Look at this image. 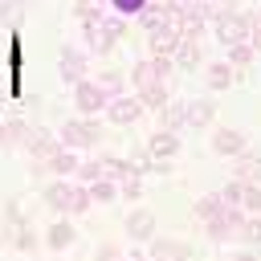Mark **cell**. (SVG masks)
<instances>
[{
  "label": "cell",
  "instance_id": "f35d334b",
  "mask_svg": "<svg viewBox=\"0 0 261 261\" xmlns=\"http://www.w3.org/2000/svg\"><path fill=\"white\" fill-rule=\"evenodd\" d=\"M24 12V0H0V24H16Z\"/></svg>",
  "mask_w": 261,
  "mask_h": 261
},
{
  "label": "cell",
  "instance_id": "9c48e42d",
  "mask_svg": "<svg viewBox=\"0 0 261 261\" xmlns=\"http://www.w3.org/2000/svg\"><path fill=\"white\" fill-rule=\"evenodd\" d=\"M106 122H114V126H130V122H139V114H143V106H139V98L135 94H114L110 102H106Z\"/></svg>",
  "mask_w": 261,
  "mask_h": 261
},
{
  "label": "cell",
  "instance_id": "5b68a950",
  "mask_svg": "<svg viewBox=\"0 0 261 261\" xmlns=\"http://www.w3.org/2000/svg\"><path fill=\"white\" fill-rule=\"evenodd\" d=\"M171 57H143L139 65H130V77H126V86H135V90H147V86H163L167 77H171Z\"/></svg>",
  "mask_w": 261,
  "mask_h": 261
},
{
  "label": "cell",
  "instance_id": "ab89813d",
  "mask_svg": "<svg viewBox=\"0 0 261 261\" xmlns=\"http://www.w3.org/2000/svg\"><path fill=\"white\" fill-rule=\"evenodd\" d=\"M249 49L261 53V24H253V33H249Z\"/></svg>",
  "mask_w": 261,
  "mask_h": 261
},
{
  "label": "cell",
  "instance_id": "4dcf8cb0",
  "mask_svg": "<svg viewBox=\"0 0 261 261\" xmlns=\"http://www.w3.org/2000/svg\"><path fill=\"white\" fill-rule=\"evenodd\" d=\"M118 196L130 200V204H139V200H143V175H126V179H118Z\"/></svg>",
  "mask_w": 261,
  "mask_h": 261
},
{
  "label": "cell",
  "instance_id": "5bb4252c",
  "mask_svg": "<svg viewBox=\"0 0 261 261\" xmlns=\"http://www.w3.org/2000/svg\"><path fill=\"white\" fill-rule=\"evenodd\" d=\"M155 228H159V220H155V212L151 208H130L126 212V232H130V241H151L155 237Z\"/></svg>",
  "mask_w": 261,
  "mask_h": 261
},
{
  "label": "cell",
  "instance_id": "b9f144b4",
  "mask_svg": "<svg viewBox=\"0 0 261 261\" xmlns=\"http://www.w3.org/2000/svg\"><path fill=\"white\" fill-rule=\"evenodd\" d=\"M126 261H151V257H147V253H130Z\"/></svg>",
  "mask_w": 261,
  "mask_h": 261
},
{
  "label": "cell",
  "instance_id": "7bdbcfd3",
  "mask_svg": "<svg viewBox=\"0 0 261 261\" xmlns=\"http://www.w3.org/2000/svg\"><path fill=\"white\" fill-rule=\"evenodd\" d=\"M253 24H261V4H257V12H253Z\"/></svg>",
  "mask_w": 261,
  "mask_h": 261
},
{
  "label": "cell",
  "instance_id": "8d00e7d4",
  "mask_svg": "<svg viewBox=\"0 0 261 261\" xmlns=\"http://www.w3.org/2000/svg\"><path fill=\"white\" fill-rule=\"evenodd\" d=\"M241 192H245V184H241V179H228L216 196L224 200V208H241Z\"/></svg>",
  "mask_w": 261,
  "mask_h": 261
},
{
  "label": "cell",
  "instance_id": "e575fe53",
  "mask_svg": "<svg viewBox=\"0 0 261 261\" xmlns=\"http://www.w3.org/2000/svg\"><path fill=\"white\" fill-rule=\"evenodd\" d=\"M73 175H77V184H94V179H102V159H82Z\"/></svg>",
  "mask_w": 261,
  "mask_h": 261
},
{
  "label": "cell",
  "instance_id": "1f68e13d",
  "mask_svg": "<svg viewBox=\"0 0 261 261\" xmlns=\"http://www.w3.org/2000/svg\"><path fill=\"white\" fill-rule=\"evenodd\" d=\"M20 224H29V220H24V204H20V200H8V204H4V232L20 228Z\"/></svg>",
  "mask_w": 261,
  "mask_h": 261
},
{
  "label": "cell",
  "instance_id": "7402d4cb",
  "mask_svg": "<svg viewBox=\"0 0 261 261\" xmlns=\"http://www.w3.org/2000/svg\"><path fill=\"white\" fill-rule=\"evenodd\" d=\"M220 212H224V200H220L216 192H208V196H200V200H196V208H192V216H196L200 224H204V220H216Z\"/></svg>",
  "mask_w": 261,
  "mask_h": 261
},
{
  "label": "cell",
  "instance_id": "ac0fdd59",
  "mask_svg": "<svg viewBox=\"0 0 261 261\" xmlns=\"http://www.w3.org/2000/svg\"><path fill=\"white\" fill-rule=\"evenodd\" d=\"M73 241H77V228H73V220H69V216L53 220V224H49V232H45V245H49L53 253H65Z\"/></svg>",
  "mask_w": 261,
  "mask_h": 261
},
{
  "label": "cell",
  "instance_id": "83f0119b",
  "mask_svg": "<svg viewBox=\"0 0 261 261\" xmlns=\"http://www.w3.org/2000/svg\"><path fill=\"white\" fill-rule=\"evenodd\" d=\"M241 208H245V216H261V179L245 184V192H241Z\"/></svg>",
  "mask_w": 261,
  "mask_h": 261
},
{
  "label": "cell",
  "instance_id": "ffe728a7",
  "mask_svg": "<svg viewBox=\"0 0 261 261\" xmlns=\"http://www.w3.org/2000/svg\"><path fill=\"white\" fill-rule=\"evenodd\" d=\"M204 61V53H200V41H192V37H179V45H175V53H171V65H179V69H196Z\"/></svg>",
  "mask_w": 261,
  "mask_h": 261
},
{
  "label": "cell",
  "instance_id": "60d3db41",
  "mask_svg": "<svg viewBox=\"0 0 261 261\" xmlns=\"http://www.w3.org/2000/svg\"><path fill=\"white\" fill-rule=\"evenodd\" d=\"M232 261H257V253L253 249H241V253H232Z\"/></svg>",
  "mask_w": 261,
  "mask_h": 261
},
{
  "label": "cell",
  "instance_id": "836d02e7",
  "mask_svg": "<svg viewBox=\"0 0 261 261\" xmlns=\"http://www.w3.org/2000/svg\"><path fill=\"white\" fill-rule=\"evenodd\" d=\"M253 57H257V53L249 49V41H241V45H228V57H224V61H228L232 69H241V65H249Z\"/></svg>",
  "mask_w": 261,
  "mask_h": 261
},
{
  "label": "cell",
  "instance_id": "9a60e30c",
  "mask_svg": "<svg viewBox=\"0 0 261 261\" xmlns=\"http://www.w3.org/2000/svg\"><path fill=\"white\" fill-rule=\"evenodd\" d=\"M41 163H45V171H49L53 179H69V175L77 171V163H82V159H77V151H69V147H57V151H53L49 159H41Z\"/></svg>",
  "mask_w": 261,
  "mask_h": 261
},
{
  "label": "cell",
  "instance_id": "603a6c76",
  "mask_svg": "<svg viewBox=\"0 0 261 261\" xmlns=\"http://www.w3.org/2000/svg\"><path fill=\"white\" fill-rule=\"evenodd\" d=\"M159 126L163 130H188V118H184V102H167L159 110Z\"/></svg>",
  "mask_w": 261,
  "mask_h": 261
},
{
  "label": "cell",
  "instance_id": "bcb514c9",
  "mask_svg": "<svg viewBox=\"0 0 261 261\" xmlns=\"http://www.w3.org/2000/svg\"><path fill=\"white\" fill-rule=\"evenodd\" d=\"M257 4H261V0H257Z\"/></svg>",
  "mask_w": 261,
  "mask_h": 261
},
{
  "label": "cell",
  "instance_id": "2e32d148",
  "mask_svg": "<svg viewBox=\"0 0 261 261\" xmlns=\"http://www.w3.org/2000/svg\"><path fill=\"white\" fill-rule=\"evenodd\" d=\"M147 45H151V57H171L175 45H179V29H175V24L151 29V33H147Z\"/></svg>",
  "mask_w": 261,
  "mask_h": 261
},
{
  "label": "cell",
  "instance_id": "f1b7e54d",
  "mask_svg": "<svg viewBox=\"0 0 261 261\" xmlns=\"http://www.w3.org/2000/svg\"><path fill=\"white\" fill-rule=\"evenodd\" d=\"M8 241H12L20 253H33V249L41 245V241H37V232H33V224H20V228H12V232H8Z\"/></svg>",
  "mask_w": 261,
  "mask_h": 261
},
{
  "label": "cell",
  "instance_id": "277c9868",
  "mask_svg": "<svg viewBox=\"0 0 261 261\" xmlns=\"http://www.w3.org/2000/svg\"><path fill=\"white\" fill-rule=\"evenodd\" d=\"M57 139H61V147H69V151H90V147L102 143V122L77 114V118H69V122L57 130Z\"/></svg>",
  "mask_w": 261,
  "mask_h": 261
},
{
  "label": "cell",
  "instance_id": "30bf717a",
  "mask_svg": "<svg viewBox=\"0 0 261 261\" xmlns=\"http://www.w3.org/2000/svg\"><path fill=\"white\" fill-rule=\"evenodd\" d=\"M20 147H24L33 159H49V155L61 147V139H57V130H49V126H29L24 139H20Z\"/></svg>",
  "mask_w": 261,
  "mask_h": 261
},
{
  "label": "cell",
  "instance_id": "ba28073f",
  "mask_svg": "<svg viewBox=\"0 0 261 261\" xmlns=\"http://www.w3.org/2000/svg\"><path fill=\"white\" fill-rule=\"evenodd\" d=\"M147 257H151V261H192V245L155 232V237L147 241Z\"/></svg>",
  "mask_w": 261,
  "mask_h": 261
},
{
  "label": "cell",
  "instance_id": "4316f807",
  "mask_svg": "<svg viewBox=\"0 0 261 261\" xmlns=\"http://www.w3.org/2000/svg\"><path fill=\"white\" fill-rule=\"evenodd\" d=\"M204 232H208V241H216V245H224L228 237H237V228L224 220V212H220L216 220H204Z\"/></svg>",
  "mask_w": 261,
  "mask_h": 261
},
{
  "label": "cell",
  "instance_id": "74e56055",
  "mask_svg": "<svg viewBox=\"0 0 261 261\" xmlns=\"http://www.w3.org/2000/svg\"><path fill=\"white\" fill-rule=\"evenodd\" d=\"M94 261H126V253H122L118 241H102V245L94 249Z\"/></svg>",
  "mask_w": 261,
  "mask_h": 261
},
{
  "label": "cell",
  "instance_id": "52a82bcc",
  "mask_svg": "<svg viewBox=\"0 0 261 261\" xmlns=\"http://www.w3.org/2000/svg\"><path fill=\"white\" fill-rule=\"evenodd\" d=\"M82 77H90V53L82 45H65L61 49V82L65 86H77Z\"/></svg>",
  "mask_w": 261,
  "mask_h": 261
},
{
  "label": "cell",
  "instance_id": "7a4b0ae2",
  "mask_svg": "<svg viewBox=\"0 0 261 261\" xmlns=\"http://www.w3.org/2000/svg\"><path fill=\"white\" fill-rule=\"evenodd\" d=\"M122 29H126V16H118V12H110L102 24H82V49L90 53V57H106L114 45H118V37H122Z\"/></svg>",
  "mask_w": 261,
  "mask_h": 261
},
{
  "label": "cell",
  "instance_id": "f546056e",
  "mask_svg": "<svg viewBox=\"0 0 261 261\" xmlns=\"http://www.w3.org/2000/svg\"><path fill=\"white\" fill-rule=\"evenodd\" d=\"M249 249H261V216H245V224H241V232H237Z\"/></svg>",
  "mask_w": 261,
  "mask_h": 261
},
{
  "label": "cell",
  "instance_id": "44dd1931",
  "mask_svg": "<svg viewBox=\"0 0 261 261\" xmlns=\"http://www.w3.org/2000/svg\"><path fill=\"white\" fill-rule=\"evenodd\" d=\"M135 98H139V106L143 110H163L171 98H167V82L163 86H147V90H135Z\"/></svg>",
  "mask_w": 261,
  "mask_h": 261
},
{
  "label": "cell",
  "instance_id": "4fadbf2b",
  "mask_svg": "<svg viewBox=\"0 0 261 261\" xmlns=\"http://www.w3.org/2000/svg\"><path fill=\"white\" fill-rule=\"evenodd\" d=\"M245 147H249L245 130H237V126H216V130H212V151H216V155H228V159H232V155H241Z\"/></svg>",
  "mask_w": 261,
  "mask_h": 261
},
{
  "label": "cell",
  "instance_id": "6da1fadb",
  "mask_svg": "<svg viewBox=\"0 0 261 261\" xmlns=\"http://www.w3.org/2000/svg\"><path fill=\"white\" fill-rule=\"evenodd\" d=\"M45 204H49L53 212H61V216H82V212L94 208L86 184H73V179H49V188H45Z\"/></svg>",
  "mask_w": 261,
  "mask_h": 261
},
{
  "label": "cell",
  "instance_id": "e0dca14e",
  "mask_svg": "<svg viewBox=\"0 0 261 261\" xmlns=\"http://www.w3.org/2000/svg\"><path fill=\"white\" fill-rule=\"evenodd\" d=\"M232 77H237V69L220 57V61H204V86L212 90V94H220V90H228L232 86Z\"/></svg>",
  "mask_w": 261,
  "mask_h": 261
},
{
  "label": "cell",
  "instance_id": "3957f363",
  "mask_svg": "<svg viewBox=\"0 0 261 261\" xmlns=\"http://www.w3.org/2000/svg\"><path fill=\"white\" fill-rule=\"evenodd\" d=\"M212 33H216V41L228 49V45H241V41H249V33H253V12H212V24H208Z\"/></svg>",
  "mask_w": 261,
  "mask_h": 261
},
{
  "label": "cell",
  "instance_id": "d590c367",
  "mask_svg": "<svg viewBox=\"0 0 261 261\" xmlns=\"http://www.w3.org/2000/svg\"><path fill=\"white\" fill-rule=\"evenodd\" d=\"M106 4H110V8L118 12V16H126V20H135V16H139V12H143V8L151 4V0H106Z\"/></svg>",
  "mask_w": 261,
  "mask_h": 261
},
{
  "label": "cell",
  "instance_id": "8fae6325",
  "mask_svg": "<svg viewBox=\"0 0 261 261\" xmlns=\"http://www.w3.org/2000/svg\"><path fill=\"white\" fill-rule=\"evenodd\" d=\"M179 130H163V126H155L151 130V139H147V155L151 159H175L179 155Z\"/></svg>",
  "mask_w": 261,
  "mask_h": 261
},
{
  "label": "cell",
  "instance_id": "8992f818",
  "mask_svg": "<svg viewBox=\"0 0 261 261\" xmlns=\"http://www.w3.org/2000/svg\"><path fill=\"white\" fill-rule=\"evenodd\" d=\"M106 102H110V94L94 82V77H82L77 86H73V106H77V114H86V118H98L102 110H106Z\"/></svg>",
  "mask_w": 261,
  "mask_h": 261
},
{
  "label": "cell",
  "instance_id": "ee69618b",
  "mask_svg": "<svg viewBox=\"0 0 261 261\" xmlns=\"http://www.w3.org/2000/svg\"><path fill=\"white\" fill-rule=\"evenodd\" d=\"M77 4H106V0H77Z\"/></svg>",
  "mask_w": 261,
  "mask_h": 261
},
{
  "label": "cell",
  "instance_id": "f6af8a7d",
  "mask_svg": "<svg viewBox=\"0 0 261 261\" xmlns=\"http://www.w3.org/2000/svg\"><path fill=\"white\" fill-rule=\"evenodd\" d=\"M0 102H4V86H0Z\"/></svg>",
  "mask_w": 261,
  "mask_h": 261
},
{
  "label": "cell",
  "instance_id": "7c38bea8",
  "mask_svg": "<svg viewBox=\"0 0 261 261\" xmlns=\"http://www.w3.org/2000/svg\"><path fill=\"white\" fill-rule=\"evenodd\" d=\"M184 118H188V126H196V130L212 126V122H216V98H188V102H184Z\"/></svg>",
  "mask_w": 261,
  "mask_h": 261
},
{
  "label": "cell",
  "instance_id": "d6986e66",
  "mask_svg": "<svg viewBox=\"0 0 261 261\" xmlns=\"http://www.w3.org/2000/svg\"><path fill=\"white\" fill-rule=\"evenodd\" d=\"M237 163H232V179H241V184H253V179H261V151H241V155H232Z\"/></svg>",
  "mask_w": 261,
  "mask_h": 261
},
{
  "label": "cell",
  "instance_id": "d6a6232c",
  "mask_svg": "<svg viewBox=\"0 0 261 261\" xmlns=\"http://www.w3.org/2000/svg\"><path fill=\"white\" fill-rule=\"evenodd\" d=\"M73 12H77L82 24H102V20H106V4H77Z\"/></svg>",
  "mask_w": 261,
  "mask_h": 261
},
{
  "label": "cell",
  "instance_id": "d4e9b609",
  "mask_svg": "<svg viewBox=\"0 0 261 261\" xmlns=\"http://www.w3.org/2000/svg\"><path fill=\"white\" fill-rule=\"evenodd\" d=\"M86 192H90V200L94 204H110V200H118V184L114 179H94V184H86Z\"/></svg>",
  "mask_w": 261,
  "mask_h": 261
},
{
  "label": "cell",
  "instance_id": "cb8c5ba5",
  "mask_svg": "<svg viewBox=\"0 0 261 261\" xmlns=\"http://www.w3.org/2000/svg\"><path fill=\"white\" fill-rule=\"evenodd\" d=\"M24 130H29V122H24V118H0V151H4V147H12V143H20V139H24Z\"/></svg>",
  "mask_w": 261,
  "mask_h": 261
},
{
  "label": "cell",
  "instance_id": "484cf974",
  "mask_svg": "<svg viewBox=\"0 0 261 261\" xmlns=\"http://www.w3.org/2000/svg\"><path fill=\"white\" fill-rule=\"evenodd\" d=\"M94 82H98V86H102L110 98H114V94H126V73H118V69H102Z\"/></svg>",
  "mask_w": 261,
  "mask_h": 261
}]
</instances>
